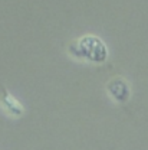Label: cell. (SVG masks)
<instances>
[{
  "label": "cell",
  "instance_id": "cell-1",
  "mask_svg": "<svg viewBox=\"0 0 148 150\" xmlns=\"http://www.w3.org/2000/svg\"><path fill=\"white\" fill-rule=\"evenodd\" d=\"M69 52L74 56H79L93 62H102L108 56L105 45L98 38L92 36H85L83 39H79L78 42H74L69 46Z\"/></svg>",
  "mask_w": 148,
  "mask_h": 150
},
{
  "label": "cell",
  "instance_id": "cell-2",
  "mask_svg": "<svg viewBox=\"0 0 148 150\" xmlns=\"http://www.w3.org/2000/svg\"><path fill=\"white\" fill-rule=\"evenodd\" d=\"M107 91L111 95L112 100H115L116 103H127L131 97L130 85L121 76H115V78H112V79L108 81Z\"/></svg>",
  "mask_w": 148,
  "mask_h": 150
},
{
  "label": "cell",
  "instance_id": "cell-3",
  "mask_svg": "<svg viewBox=\"0 0 148 150\" xmlns=\"http://www.w3.org/2000/svg\"><path fill=\"white\" fill-rule=\"evenodd\" d=\"M0 105L12 117H20L25 112V108L22 107V104L13 95H10V93L4 87H1V93H0Z\"/></svg>",
  "mask_w": 148,
  "mask_h": 150
}]
</instances>
